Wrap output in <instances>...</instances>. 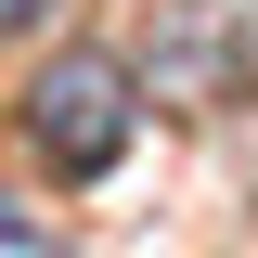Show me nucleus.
I'll return each mask as SVG.
<instances>
[{
	"instance_id": "1",
	"label": "nucleus",
	"mask_w": 258,
	"mask_h": 258,
	"mask_svg": "<svg viewBox=\"0 0 258 258\" xmlns=\"http://www.w3.org/2000/svg\"><path fill=\"white\" fill-rule=\"evenodd\" d=\"M129 129H142V78H129L116 52H52L26 91V142L64 168V181H103V168L129 155Z\"/></svg>"
},
{
	"instance_id": "2",
	"label": "nucleus",
	"mask_w": 258,
	"mask_h": 258,
	"mask_svg": "<svg viewBox=\"0 0 258 258\" xmlns=\"http://www.w3.org/2000/svg\"><path fill=\"white\" fill-rule=\"evenodd\" d=\"M0 258H64V245H52V232L26 220V207H0Z\"/></svg>"
},
{
	"instance_id": "3",
	"label": "nucleus",
	"mask_w": 258,
	"mask_h": 258,
	"mask_svg": "<svg viewBox=\"0 0 258 258\" xmlns=\"http://www.w3.org/2000/svg\"><path fill=\"white\" fill-rule=\"evenodd\" d=\"M220 39H232V91H258V0H245V13H232Z\"/></svg>"
},
{
	"instance_id": "4",
	"label": "nucleus",
	"mask_w": 258,
	"mask_h": 258,
	"mask_svg": "<svg viewBox=\"0 0 258 258\" xmlns=\"http://www.w3.org/2000/svg\"><path fill=\"white\" fill-rule=\"evenodd\" d=\"M39 13H52V0H0V39H13V26H39Z\"/></svg>"
}]
</instances>
